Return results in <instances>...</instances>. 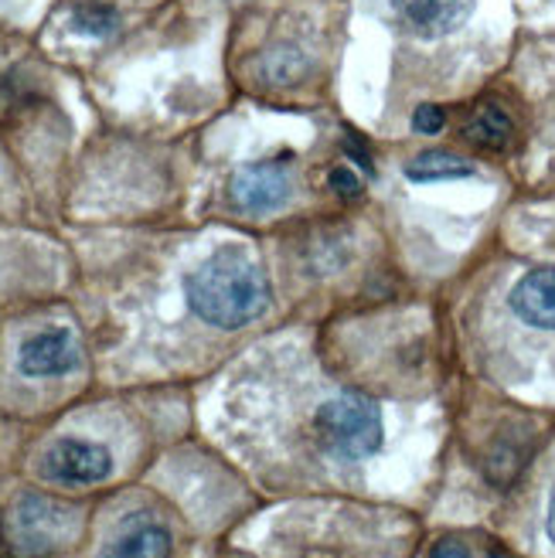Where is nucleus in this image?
Instances as JSON below:
<instances>
[{
    "label": "nucleus",
    "mask_w": 555,
    "mask_h": 558,
    "mask_svg": "<svg viewBox=\"0 0 555 558\" xmlns=\"http://www.w3.org/2000/svg\"><path fill=\"white\" fill-rule=\"evenodd\" d=\"M188 306L205 324L236 330L263 317L269 306L266 272L239 248H221L188 276Z\"/></svg>",
    "instance_id": "nucleus-1"
},
{
    "label": "nucleus",
    "mask_w": 555,
    "mask_h": 558,
    "mask_svg": "<svg viewBox=\"0 0 555 558\" xmlns=\"http://www.w3.org/2000/svg\"><path fill=\"white\" fill-rule=\"evenodd\" d=\"M314 433L321 450L335 460H369L382 446V412L362 392H345L317 409Z\"/></svg>",
    "instance_id": "nucleus-2"
},
{
    "label": "nucleus",
    "mask_w": 555,
    "mask_h": 558,
    "mask_svg": "<svg viewBox=\"0 0 555 558\" xmlns=\"http://www.w3.org/2000/svg\"><path fill=\"white\" fill-rule=\"evenodd\" d=\"M229 198L245 215H273L293 198V178L283 160L245 163L229 181Z\"/></svg>",
    "instance_id": "nucleus-3"
},
{
    "label": "nucleus",
    "mask_w": 555,
    "mask_h": 558,
    "mask_svg": "<svg viewBox=\"0 0 555 558\" xmlns=\"http://www.w3.org/2000/svg\"><path fill=\"white\" fill-rule=\"evenodd\" d=\"M113 470V457L106 446L86 442V439H59L51 442L41 457V477L62 487H86Z\"/></svg>",
    "instance_id": "nucleus-4"
},
{
    "label": "nucleus",
    "mask_w": 555,
    "mask_h": 558,
    "mask_svg": "<svg viewBox=\"0 0 555 558\" xmlns=\"http://www.w3.org/2000/svg\"><path fill=\"white\" fill-rule=\"evenodd\" d=\"M65 535V511L45 497H24L8 518V538L21 555H45Z\"/></svg>",
    "instance_id": "nucleus-5"
},
{
    "label": "nucleus",
    "mask_w": 555,
    "mask_h": 558,
    "mask_svg": "<svg viewBox=\"0 0 555 558\" xmlns=\"http://www.w3.org/2000/svg\"><path fill=\"white\" fill-rule=\"evenodd\" d=\"M79 341L72 338V330L55 327V330H41L35 338H27L21 344L17 365L27 378H55L65 375L79 365Z\"/></svg>",
    "instance_id": "nucleus-6"
},
{
    "label": "nucleus",
    "mask_w": 555,
    "mask_h": 558,
    "mask_svg": "<svg viewBox=\"0 0 555 558\" xmlns=\"http://www.w3.org/2000/svg\"><path fill=\"white\" fill-rule=\"evenodd\" d=\"M508 306L521 324L555 330V266H539L524 272L508 296Z\"/></svg>",
    "instance_id": "nucleus-7"
},
{
    "label": "nucleus",
    "mask_w": 555,
    "mask_h": 558,
    "mask_svg": "<svg viewBox=\"0 0 555 558\" xmlns=\"http://www.w3.org/2000/svg\"><path fill=\"white\" fill-rule=\"evenodd\" d=\"M396 14L423 38L454 35L474 11V0H393Z\"/></svg>",
    "instance_id": "nucleus-8"
},
{
    "label": "nucleus",
    "mask_w": 555,
    "mask_h": 558,
    "mask_svg": "<svg viewBox=\"0 0 555 558\" xmlns=\"http://www.w3.org/2000/svg\"><path fill=\"white\" fill-rule=\"evenodd\" d=\"M102 558H171V535L164 524L133 521L106 545Z\"/></svg>",
    "instance_id": "nucleus-9"
},
{
    "label": "nucleus",
    "mask_w": 555,
    "mask_h": 558,
    "mask_svg": "<svg viewBox=\"0 0 555 558\" xmlns=\"http://www.w3.org/2000/svg\"><path fill=\"white\" fill-rule=\"evenodd\" d=\"M463 140L474 147H484V150H505L515 136V123L508 117V109L502 102H481L474 113L467 117L463 123Z\"/></svg>",
    "instance_id": "nucleus-10"
},
{
    "label": "nucleus",
    "mask_w": 555,
    "mask_h": 558,
    "mask_svg": "<svg viewBox=\"0 0 555 558\" xmlns=\"http://www.w3.org/2000/svg\"><path fill=\"white\" fill-rule=\"evenodd\" d=\"M474 163L450 154V150H426L406 163V178L423 184V181H454V178H470Z\"/></svg>",
    "instance_id": "nucleus-11"
},
{
    "label": "nucleus",
    "mask_w": 555,
    "mask_h": 558,
    "mask_svg": "<svg viewBox=\"0 0 555 558\" xmlns=\"http://www.w3.org/2000/svg\"><path fill=\"white\" fill-rule=\"evenodd\" d=\"M72 27L86 38H106L120 27V14L113 8H102V4H82L72 14Z\"/></svg>",
    "instance_id": "nucleus-12"
},
{
    "label": "nucleus",
    "mask_w": 555,
    "mask_h": 558,
    "mask_svg": "<svg viewBox=\"0 0 555 558\" xmlns=\"http://www.w3.org/2000/svg\"><path fill=\"white\" fill-rule=\"evenodd\" d=\"M430 558H508V555L497 551V548H478V545H470L467 538H447V542H439L433 548Z\"/></svg>",
    "instance_id": "nucleus-13"
},
{
    "label": "nucleus",
    "mask_w": 555,
    "mask_h": 558,
    "mask_svg": "<svg viewBox=\"0 0 555 558\" xmlns=\"http://www.w3.org/2000/svg\"><path fill=\"white\" fill-rule=\"evenodd\" d=\"M443 126H447V109L436 106V102H426L415 109V117H412V130L415 133H423V136H436Z\"/></svg>",
    "instance_id": "nucleus-14"
},
{
    "label": "nucleus",
    "mask_w": 555,
    "mask_h": 558,
    "mask_svg": "<svg viewBox=\"0 0 555 558\" xmlns=\"http://www.w3.org/2000/svg\"><path fill=\"white\" fill-rule=\"evenodd\" d=\"M330 191L341 194V198H358V194H362V181H358L351 167H335V171H330Z\"/></svg>",
    "instance_id": "nucleus-15"
},
{
    "label": "nucleus",
    "mask_w": 555,
    "mask_h": 558,
    "mask_svg": "<svg viewBox=\"0 0 555 558\" xmlns=\"http://www.w3.org/2000/svg\"><path fill=\"white\" fill-rule=\"evenodd\" d=\"M545 532H548V538H552V545H555V494H552V505H548V521H545Z\"/></svg>",
    "instance_id": "nucleus-16"
}]
</instances>
